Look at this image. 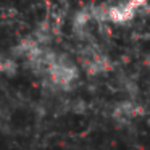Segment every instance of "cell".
<instances>
[{
  "instance_id": "6da1fadb",
  "label": "cell",
  "mask_w": 150,
  "mask_h": 150,
  "mask_svg": "<svg viewBox=\"0 0 150 150\" xmlns=\"http://www.w3.org/2000/svg\"><path fill=\"white\" fill-rule=\"evenodd\" d=\"M140 11H147V0H127L108 7V21L115 24H127Z\"/></svg>"
},
{
  "instance_id": "7a4b0ae2",
  "label": "cell",
  "mask_w": 150,
  "mask_h": 150,
  "mask_svg": "<svg viewBox=\"0 0 150 150\" xmlns=\"http://www.w3.org/2000/svg\"><path fill=\"white\" fill-rule=\"evenodd\" d=\"M140 115H144V108L132 100L118 102L113 107V111H111V116L118 124H127L132 118L140 116Z\"/></svg>"
},
{
  "instance_id": "3957f363",
  "label": "cell",
  "mask_w": 150,
  "mask_h": 150,
  "mask_svg": "<svg viewBox=\"0 0 150 150\" xmlns=\"http://www.w3.org/2000/svg\"><path fill=\"white\" fill-rule=\"evenodd\" d=\"M0 73L7 74L8 78H13L18 74V63L15 58H0Z\"/></svg>"
},
{
  "instance_id": "277c9868",
  "label": "cell",
  "mask_w": 150,
  "mask_h": 150,
  "mask_svg": "<svg viewBox=\"0 0 150 150\" xmlns=\"http://www.w3.org/2000/svg\"><path fill=\"white\" fill-rule=\"evenodd\" d=\"M69 107H71V110L74 111V113H84L86 108H87V105H86V102L82 100V98H74Z\"/></svg>"
}]
</instances>
